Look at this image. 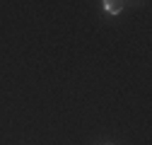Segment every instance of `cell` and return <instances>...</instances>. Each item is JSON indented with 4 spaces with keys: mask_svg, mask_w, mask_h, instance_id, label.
Instances as JSON below:
<instances>
[{
    "mask_svg": "<svg viewBox=\"0 0 152 145\" xmlns=\"http://www.w3.org/2000/svg\"><path fill=\"white\" fill-rule=\"evenodd\" d=\"M104 10H106L109 15H118V12L123 10V3H116V0H106V3H104Z\"/></svg>",
    "mask_w": 152,
    "mask_h": 145,
    "instance_id": "6da1fadb",
    "label": "cell"
}]
</instances>
